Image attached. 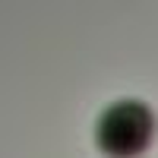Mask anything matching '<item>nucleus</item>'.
I'll return each instance as SVG.
<instances>
[{"label": "nucleus", "instance_id": "nucleus-1", "mask_svg": "<svg viewBox=\"0 0 158 158\" xmlns=\"http://www.w3.org/2000/svg\"><path fill=\"white\" fill-rule=\"evenodd\" d=\"M155 139V114L136 98L114 101L95 123V142L108 158H139Z\"/></svg>", "mask_w": 158, "mask_h": 158}]
</instances>
